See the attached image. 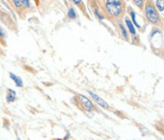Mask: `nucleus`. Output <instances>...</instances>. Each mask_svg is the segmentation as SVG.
Instances as JSON below:
<instances>
[{
	"mask_svg": "<svg viewBox=\"0 0 164 140\" xmlns=\"http://www.w3.org/2000/svg\"><path fill=\"white\" fill-rule=\"evenodd\" d=\"M105 9L113 17H120L124 13L125 5L122 0H105Z\"/></svg>",
	"mask_w": 164,
	"mask_h": 140,
	"instance_id": "nucleus-1",
	"label": "nucleus"
},
{
	"mask_svg": "<svg viewBox=\"0 0 164 140\" xmlns=\"http://www.w3.org/2000/svg\"><path fill=\"white\" fill-rule=\"evenodd\" d=\"M145 16L147 20L154 25H160L161 23V19L159 14V11L156 10V6L154 5V3L151 0H148L145 4Z\"/></svg>",
	"mask_w": 164,
	"mask_h": 140,
	"instance_id": "nucleus-2",
	"label": "nucleus"
},
{
	"mask_svg": "<svg viewBox=\"0 0 164 140\" xmlns=\"http://www.w3.org/2000/svg\"><path fill=\"white\" fill-rule=\"evenodd\" d=\"M78 97H79V100L81 101V103L83 104V106L85 107V109L86 110V111H92V110L94 109V105H93V103L90 101L87 97H85V95L79 94Z\"/></svg>",
	"mask_w": 164,
	"mask_h": 140,
	"instance_id": "nucleus-3",
	"label": "nucleus"
},
{
	"mask_svg": "<svg viewBox=\"0 0 164 140\" xmlns=\"http://www.w3.org/2000/svg\"><path fill=\"white\" fill-rule=\"evenodd\" d=\"M88 94H89L90 96H91V97L93 98V100H94V101L97 102V104H98L100 107H102V108H103V109H108V108H109V106H108L107 103H106L102 98L100 97V96H98L97 94H95L94 92H92L88 91Z\"/></svg>",
	"mask_w": 164,
	"mask_h": 140,
	"instance_id": "nucleus-4",
	"label": "nucleus"
},
{
	"mask_svg": "<svg viewBox=\"0 0 164 140\" xmlns=\"http://www.w3.org/2000/svg\"><path fill=\"white\" fill-rule=\"evenodd\" d=\"M7 102L12 103L13 101H15L16 99V92L15 91H13L12 89H8V92H7Z\"/></svg>",
	"mask_w": 164,
	"mask_h": 140,
	"instance_id": "nucleus-5",
	"label": "nucleus"
},
{
	"mask_svg": "<svg viewBox=\"0 0 164 140\" xmlns=\"http://www.w3.org/2000/svg\"><path fill=\"white\" fill-rule=\"evenodd\" d=\"M10 77H11L13 80V82L15 83L16 87L22 88V87H23V81H22V79L19 77V76L15 75L14 73H12V72H10Z\"/></svg>",
	"mask_w": 164,
	"mask_h": 140,
	"instance_id": "nucleus-6",
	"label": "nucleus"
},
{
	"mask_svg": "<svg viewBox=\"0 0 164 140\" xmlns=\"http://www.w3.org/2000/svg\"><path fill=\"white\" fill-rule=\"evenodd\" d=\"M125 23H126L127 27H128V30H129L130 33H132V34H136L135 27H134V25H133V23H132L131 20H130L128 17H126V18H125Z\"/></svg>",
	"mask_w": 164,
	"mask_h": 140,
	"instance_id": "nucleus-7",
	"label": "nucleus"
},
{
	"mask_svg": "<svg viewBox=\"0 0 164 140\" xmlns=\"http://www.w3.org/2000/svg\"><path fill=\"white\" fill-rule=\"evenodd\" d=\"M156 8L159 12L163 13V12H164V0H158V1H156Z\"/></svg>",
	"mask_w": 164,
	"mask_h": 140,
	"instance_id": "nucleus-8",
	"label": "nucleus"
},
{
	"mask_svg": "<svg viewBox=\"0 0 164 140\" xmlns=\"http://www.w3.org/2000/svg\"><path fill=\"white\" fill-rule=\"evenodd\" d=\"M119 27H120V32H122V37L124 38L125 40H127V39H128V33H127V32H126L125 28H124V27L122 26V23H120Z\"/></svg>",
	"mask_w": 164,
	"mask_h": 140,
	"instance_id": "nucleus-9",
	"label": "nucleus"
},
{
	"mask_svg": "<svg viewBox=\"0 0 164 140\" xmlns=\"http://www.w3.org/2000/svg\"><path fill=\"white\" fill-rule=\"evenodd\" d=\"M68 15L70 19H76L77 17V14L75 12V10L72 8V7H70L69 10H68Z\"/></svg>",
	"mask_w": 164,
	"mask_h": 140,
	"instance_id": "nucleus-10",
	"label": "nucleus"
},
{
	"mask_svg": "<svg viewBox=\"0 0 164 140\" xmlns=\"http://www.w3.org/2000/svg\"><path fill=\"white\" fill-rule=\"evenodd\" d=\"M129 12H130V14H131V16H132V19H133L134 24H135L137 27H138V28H140V25L139 24L138 22H137V20H136V13H135V12H134L132 9H129Z\"/></svg>",
	"mask_w": 164,
	"mask_h": 140,
	"instance_id": "nucleus-11",
	"label": "nucleus"
},
{
	"mask_svg": "<svg viewBox=\"0 0 164 140\" xmlns=\"http://www.w3.org/2000/svg\"><path fill=\"white\" fill-rule=\"evenodd\" d=\"M133 2L135 3L136 6H138L139 9H142L144 6V0H133Z\"/></svg>",
	"mask_w": 164,
	"mask_h": 140,
	"instance_id": "nucleus-12",
	"label": "nucleus"
},
{
	"mask_svg": "<svg viewBox=\"0 0 164 140\" xmlns=\"http://www.w3.org/2000/svg\"><path fill=\"white\" fill-rule=\"evenodd\" d=\"M12 2H13V4H14V6L16 7V8H21V7L23 6L21 0H12Z\"/></svg>",
	"mask_w": 164,
	"mask_h": 140,
	"instance_id": "nucleus-13",
	"label": "nucleus"
},
{
	"mask_svg": "<svg viewBox=\"0 0 164 140\" xmlns=\"http://www.w3.org/2000/svg\"><path fill=\"white\" fill-rule=\"evenodd\" d=\"M21 1H22V4L24 5V7H26V8H29V7H31L29 0H21Z\"/></svg>",
	"mask_w": 164,
	"mask_h": 140,
	"instance_id": "nucleus-14",
	"label": "nucleus"
},
{
	"mask_svg": "<svg viewBox=\"0 0 164 140\" xmlns=\"http://www.w3.org/2000/svg\"><path fill=\"white\" fill-rule=\"evenodd\" d=\"M76 5H82V0H72Z\"/></svg>",
	"mask_w": 164,
	"mask_h": 140,
	"instance_id": "nucleus-15",
	"label": "nucleus"
},
{
	"mask_svg": "<svg viewBox=\"0 0 164 140\" xmlns=\"http://www.w3.org/2000/svg\"><path fill=\"white\" fill-rule=\"evenodd\" d=\"M4 36H5V33H4V32H3L2 28L0 27V37H4Z\"/></svg>",
	"mask_w": 164,
	"mask_h": 140,
	"instance_id": "nucleus-16",
	"label": "nucleus"
},
{
	"mask_svg": "<svg viewBox=\"0 0 164 140\" xmlns=\"http://www.w3.org/2000/svg\"><path fill=\"white\" fill-rule=\"evenodd\" d=\"M69 136H70V134H66V137H65V139H68V137H69Z\"/></svg>",
	"mask_w": 164,
	"mask_h": 140,
	"instance_id": "nucleus-17",
	"label": "nucleus"
},
{
	"mask_svg": "<svg viewBox=\"0 0 164 140\" xmlns=\"http://www.w3.org/2000/svg\"><path fill=\"white\" fill-rule=\"evenodd\" d=\"M0 14H1V11H0Z\"/></svg>",
	"mask_w": 164,
	"mask_h": 140,
	"instance_id": "nucleus-18",
	"label": "nucleus"
}]
</instances>
